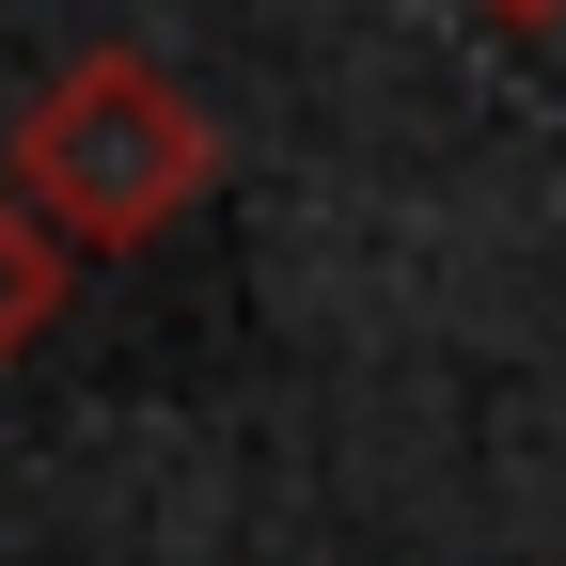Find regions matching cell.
<instances>
[{"label": "cell", "instance_id": "cell-1", "mask_svg": "<svg viewBox=\"0 0 566 566\" xmlns=\"http://www.w3.org/2000/svg\"><path fill=\"white\" fill-rule=\"evenodd\" d=\"M0 174L48 205V237H63V252H142V237H174L189 205H205V174H221V126L174 95V63H158V48H80V63H63V80L17 111Z\"/></svg>", "mask_w": 566, "mask_h": 566}, {"label": "cell", "instance_id": "cell-2", "mask_svg": "<svg viewBox=\"0 0 566 566\" xmlns=\"http://www.w3.org/2000/svg\"><path fill=\"white\" fill-rule=\"evenodd\" d=\"M63 268H80V252H63V237H48V205L0 174V378H17L32 346H48V315H63Z\"/></svg>", "mask_w": 566, "mask_h": 566}, {"label": "cell", "instance_id": "cell-3", "mask_svg": "<svg viewBox=\"0 0 566 566\" xmlns=\"http://www.w3.org/2000/svg\"><path fill=\"white\" fill-rule=\"evenodd\" d=\"M472 17H504V32H566V0H472Z\"/></svg>", "mask_w": 566, "mask_h": 566}]
</instances>
